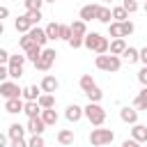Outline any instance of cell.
I'll return each instance as SVG.
<instances>
[{"label":"cell","mask_w":147,"mask_h":147,"mask_svg":"<svg viewBox=\"0 0 147 147\" xmlns=\"http://www.w3.org/2000/svg\"><path fill=\"white\" fill-rule=\"evenodd\" d=\"M85 48L87 51H94L96 55H106V53H110V41H108V37H103L99 32H87Z\"/></svg>","instance_id":"cell-1"},{"label":"cell","mask_w":147,"mask_h":147,"mask_svg":"<svg viewBox=\"0 0 147 147\" xmlns=\"http://www.w3.org/2000/svg\"><path fill=\"white\" fill-rule=\"evenodd\" d=\"M94 64H96V69H101V71L115 74V71L122 69V57H119V55H108V53H106V55H96Z\"/></svg>","instance_id":"cell-2"},{"label":"cell","mask_w":147,"mask_h":147,"mask_svg":"<svg viewBox=\"0 0 147 147\" xmlns=\"http://www.w3.org/2000/svg\"><path fill=\"white\" fill-rule=\"evenodd\" d=\"M85 117L92 126H101L106 122V110L99 106V103H87L85 106Z\"/></svg>","instance_id":"cell-3"},{"label":"cell","mask_w":147,"mask_h":147,"mask_svg":"<svg viewBox=\"0 0 147 147\" xmlns=\"http://www.w3.org/2000/svg\"><path fill=\"white\" fill-rule=\"evenodd\" d=\"M115 140V133L110 131V129H92V133H90V142L94 145V147H103V145H110Z\"/></svg>","instance_id":"cell-4"},{"label":"cell","mask_w":147,"mask_h":147,"mask_svg":"<svg viewBox=\"0 0 147 147\" xmlns=\"http://www.w3.org/2000/svg\"><path fill=\"white\" fill-rule=\"evenodd\" d=\"M0 94H2L5 99H21V96H23V90L18 87V83L5 80V83H0Z\"/></svg>","instance_id":"cell-5"},{"label":"cell","mask_w":147,"mask_h":147,"mask_svg":"<svg viewBox=\"0 0 147 147\" xmlns=\"http://www.w3.org/2000/svg\"><path fill=\"white\" fill-rule=\"evenodd\" d=\"M55 48H44V53H41V57H39V62L34 64V69H39V71H48L51 67H53V62H55Z\"/></svg>","instance_id":"cell-6"},{"label":"cell","mask_w":147,"mask_h":147,"mask_svg":"<svg viewBox=\"0 0 147 147\" xmlns=\"http://www.w3.org/2000/svg\"><path fill=\"white\" fill-rule=\"evenodd\" d=\"M5 110H7L9 115L23 113V110H25V101H23V99H5Z\"/></svg>","instance_id":"cell-7"},{"label":"cell","mask_w":147,"mask_h":147,"mask_svg":"<svg viewBox=\"0 0 147 147\" xmlns=\"http://www.w3.org/2000/svg\"><path fill=\"white\" fill-rule=\"evenodd\" d=\"M119 119L124 122V124H138V110L136 108H129V106H124L122 110H119Z\"/></svg>","instance_id":"cell-8"},{"label":"cell","mask_w":147,"mask_h":147,"mask_svg":"<svg viewBox=\"0 0 147 147\" xmlns=\"http://www.w3.org/2000/svg\"><path fill=\"white\" fill-rule=\"evenodd\" d=\"M28 131H30L32 136H44L46 122H44L41 117H32V119H28Z\"/></svg>","instance_id":"cell-9"},{"label":"cell","mask_w":147,"mask_h":147,"mask_svg":"<svg viewBox=\"0 0 147 147\" xmlns=\"http://www.w3.org/2000/svg\"><path fill=\"white\" fill-rule=\"evenodd\" d=\"M64 117H67L69 122H78L80 117H85V108H80V106L71 103V106H67V110H64Z\"/></svg>","instance_id":"cell-10"},{"label":"cell","mask_w":147,"mask_h":147,"mask_svg":"<svg viewBox=\"0 0 147 147\" xmlns=\"http://www.w3.org/2000/svg\"><path fill=\"white\" fill-rule=\"evenodd\" d=\"M28 34H30V37H32V39L41 46V48L46 46V41H51V39H48V34H46V28H39V25H37V28H32Z\"/></svg>","instance_id":"cell-11"},{"label":"cell","mask_w":147,"mask_h":147,"mask_svg":"<svg viewBox=\"0 0 147 147\" xmlns=\"http://www.w3.org/2000/svg\"><path fill=\"white\" fill-rule=\"evenodd\" d=\"M25 131H28V126H21L18 122H14V124H9V129H7V138H9V140H21V138L25 136Z\"/></svg>","instance_id":"cell-12"},{"label":"cell","mask_w":147,"mask_h":147,"mask_svg":"<svg viewBox=\"0 0 147 147\" xmlns=\"http://www.w3.org/2000/svg\"><path fill=\"white\" fill-rule=\"evenodd\" d=\"M131 138L136 142H147V124H133L131 126Z\"/></svg>","instance_id":"cell-13"},{"label":"cell","mask_w":147,"mask_h":147,"mask_svg":"<svg viewBox=\"0 0 147 147\" xmlns=\"http://www.w3.org/2000/svg\"><path fill=\"white\" fill-rule=\"evenodd\" d=\"M96 14H99V5H85V7H80V21H92V18H96Z\"/></svg>","instance_id":"cell-14"},{"label":"cell","mask_w":147,"mask_h":147,"mask_svg":"<svg viewBox=\"0 0 147 147\" xmlns=\"http://www.w3.org/2000/svg\"><path fill=\"white\" fill-rule=\"evenodd\" d=\"M14 28H16V32H21V34H28V32L32 30V23H30V18L23 14V16H18V18L14 21Z\"/></svg>","instance_id":"cell-15"},{"label":"cell","mask_w":147,"mask_h":147,"mask_svg":"<svg viewBox=\"0 0 147 147\" xmlns=\"http://www.w3.org/2000/svg\"><path fill=\"white\" fill-rule=\"evenodd\" d=\"M39 87H41V92H46V94H53V92L57 90V78H55V76H44Z\"/></svg>","instance_id":"cell-16"},{"label":"cell","mask_w":147,"mask_h":147,"mask_svg":"<svg viewBox=\"0 0 147 147\" xmlns=\"http://www.w3.org/2000/svg\"><path fill=\"white\" fill-rule=\"evenodd\" d=\"M23 113L28 115V119L41 117V106H39V101H25V110H23Z\"/></svg>","instance_id":"cell-17"},{"label":"cell","mask_w":147,"mask_h":147,"mask_svg":"<svg viewBox=\"0 0 147 147\" xmlns=\"http://www.w3.org/2000/svg\"><path fill=\"white\" fill-rule=\"evenodd\" d=\"M41 92V87H37V85H28V87H23V99L25 101H39V94Z\"/></svg>","instance_id":"cell-18"},{"label":"cell","mask_w":147,"mask_h":147,"mask_svg":"<svg viewBox=\"0 0 147 147\" xmlns=\"http://www.w3.org/2000/svg\"><path fill=\"white\" fill-rule=\"evenodd\" d=\"M133 108H136V110H147V87H142V90L136 94V99H133Z\"/></svg>","instance_id":"cell-19"},{"label":"cell","mask_w":147,"mask_h":147,"mask_svg":"<svg viewBox=\"0 0 147 147\" xmlns=\"http://www.w3.org/2000/svg\"><path fill=\"white\" fill-rule=\"evenodd\" d=\"M110 18H113V9H110V7H103V5H99L96 21H99V23H106V25H110V23H113Z\"/></svg>","instance_id":"cell-20"},{"label":"cell","mask_w":147,"mask_h":147,"mask_svg":"<svg viewBox=\"0 0 147 147\" xmlns=\"http://www.w3.org/2000/svg\"><path fill=\"white\" fill-rule=\"evenodd\" d=\"M108 37H113V39H124V28H122L119 21H113V23L108 25Z\"/></svg>","instance_id":"cell-21"},{"label":"cell","mask_w":147,"mask_h":147,"mask_svg":"<svg viewBox=\"0 0 147 147\" xmlns=\"http://www.w3.org/2000/svg\"><path fill=\"white\" fill-rule=\"evenodd\" d=\"M126 48H129V46H126L124 39H113V41H110V55H119V57H122Z\"/></svg>","instance_id":"cell-22"},{"label":"cell","mask_w":147,"mask_h":147,"mask_svg":"<svg viewBox=\"0 0 147 147\" xmlns=\"http://www.w3.org/2000/svg\"><path fill=\"white\" fill-rule=\"evenodd\" d=\"M129 64H136V62H140V51L138 48H133V46H129L126 51H124V55H122Z\"/></svg>","instance_id":"cell-23"},{"label":"cell","mask_w":147,"mask_h":147,"mask_svg":"<svg viewBox=\"0 0 147 147\" xmlns=\"http://www.w3.org/2000/svg\"><path fill=\"white\" fill-rule=\"evenodd\" d=\"M57 142L64 145V147L71 145V142H74V131H71V129H62V131H57Z\"/></svg>","instance_id":"cell-24"},{"label":"cell","mask_w":147,"mask_h":147,"mask_svg":"<svg viewBox=\"0 0 147 147\" xmlns=\"http://www.w3.org/2000/svg\"><path fill=\"white\" fill-rule=\"evenodd\" d=\"M18 46H21V48H23V51L28 53V51H32V48H37L39 44H37V41H34V39L30 37V34H23V37L18 39Z\"/></svg>","instance_id":"cell-25"},{"label":"cell","mask_w":147,"mask_h":147,"mask_svg":"<svg viewBox=\"0 0 147 147\" xmlns=\"http://www.w3.org/2000/svg\"><path fill=\"white\" fill-rule=\"evenodd\" d=\"M78 85H80V90H83V92H90L96 83H94L92 74H83V76H80V80H78Z\"/></svg>","instance_id":"cell-26"},{"label":"cell","mask_w":147,"mask_h":147,"mask_svg":"<svg viewBox=\"0 0 147 147\" xmlns=\"http://www.w3.org/2000/svg\"><path fill=\"white\" fill-rule=\"evenodd\" d=\"M41 119L46 122V126H55V124H57V113H55L53 108H48V110H41Z\"/></svg>","instance_id":"cell-27"},{"label":"cell","mask_w":147,"mask_h":147,"mask_svg":"<svg viewBox=\"0 0 147 147\" xmlns=\"http://www.w3.org/2000/svg\"><path fill=\"white\" fill-rule=\"evenodd\" d=\"M71 30H74L76 37H87V25H85V21H80V18L71 23Z\"/></svg>","instance_id":"cell-28"},{"label":"cell","mask_w":147,"mask_h":147,"mask_svg":"<svg viewBox=\"0 0 147 147\" xmlns=\"http://www.w3.org/2000/svg\"><path fill=\"white\" fill-rule=\"evenodd\" d=\"M46 34H48L51 41H57V39H60V23H55V21L48 23V25H46Z\"/></svg>","instance_id":"cell-29"},{"label":"cell","mask_w":147,"mask_h":147,"mask_svg":"<svg viewBox=\"0 0 147 147\" xmlns=\"http://www.w3.org/2000/svg\"><path fill=\"white\" fill-rule=\"evenodd\" d=\"M85 96L90 99V103H99V101L103 99V92H101V87H96V85H94L90 92H85Z\"/></svg>","instance_id":"cell-30"},{"label":"cell","mask_w":147,"mask_h":147,"mask_svg":"<svg viewBox=\"0 0 147 147\" xmlns=\"http://www.w3.org/2000/svg\"><path fill=\"white\" fill-rule=\"evenodd\" d=\"M39 106H41V110L55 108V96H53V94H41V96H39Z\"/></svg>","instance_id":"cell-31"},{"label":"cell","mask_w":147,"mask_h":147,"mask_svg":"<svg viewBox=\"0 0 147 147\" xmlns=\"http://www.w3.org/2000/svg\"><path fill=\"white\" fill-rule=\"evenodd\" d=\"M113 21H119V23H122V21H129V11H126L122 5H119V7H113Z\"/></svg>","instance_id":"cell-32"},{"label":"cell","mask_w":147,"mask_h":147,"mask_svg":"<svg viewBox=\"0 0 147 147\" xmlns=\"http://www.w3.org/2000/svg\"><path fill=\"white\" fill-rule=\"evenodd\" d=\"M25 16L30 18V23H32V28H37V23L41 21V9H34V11H25Z\"/></svg>","instance_id":"cell-33"},{"label":"cell","mask_w":147,"mask_h":147,"mask_svg":"<svg viewBox=\"0 0 147 147\" xmlns=\"http://www.w3.org/2000/svg\"><path fill=\"white\" fill-rule=\"evenodd\" d=\"M74 37V30H71V25H60V39H64L67 44H69V39Z\"/></svg>","instance_id":"cell-34"},{"label":"cell","mask_w":147,"mask_h":147,"mask_svg":"<svg viewBox=\"0 0 147 147\" xmlns=\"http://www.w3.org/2000/svg\"><path fill=\"white\" fill-rule=\"evenodd\" d=\"M23 5H25V9H28V11H34V9H41L44 0H23Z\"/></svg>","instance_id":"cell-35"},{"label":"cell","mask_w":147,"mask_h":147,"mask_svg":"<svg viewBox=\"0 0 147 147\" xmlns=\"http://www.w3.org/2000/svg\"><path fill=\"white\" fill-rule=\"evenodd\" d=\"M28 147H46V142H44V136H32V138L28 140Z\"/></svg>","instance_id":"cell-36"},{"label":"cell","mask_w":147,"mask_h":147,"mask_svg":"<svg viewBox=\"0 0 147 147\" xmlns=\"http://www.w3.org/2000/svg\"><path fill=\"white\" fill-rule=\"evenodd\" d=\"M25 55H11V60H9V67H23L25 64Z\"/></svg>","instance_id":"cell-37"},{"label":"cell","mask_w":147,"mask_h":147,"mask_svg":"<svg viewBox=\"0 0 147 147\" xmlns=\"http://www.w3.org/2000/svg\"><path fill=\"white\" fill-rule=\"evenodd\" d=\"M122 7H124L129 14H133V11H138V0H124Z\"/></svg>","instance_id":"cell-38"},{"label":"cell","mask_w":147,"mask_h":147,"mask_svg":"<svg viewBox=\"0 0 147 147\" xmlns=\"http://www.w3.org/2000/svg\"><path fill=\"white\" fill-rule=\"evenodd\" d=\"M69 46H71V48H80V46H85V37H76V34H74V37L69 39Z\"/></svg>","instance_id":"cell-39"},{"label":"cell","mask_w":147,"mask_h":147,"mask_svg":"<svg viewBox=\"0 0 147 147\" xmlns=\"http://www.w3.org/2000/svg\"><path fill=\"white\" fill-rule=\"evenodd\" d=\"M23 76V67H9V78H21Z\"/></svg>","instance_id":"cell-40"},{"label":"cell","mask_w":147,"mask_h":147,"mask_svg":"<svg viewBox=\"0 0 147 147\" xmlns=\"http://www.w3.org/2000/svg\"><path fill=\"white\" fill-rule=\"evenodd\" d=\"M122 28H124V37H129V34L136 30V25H133L131 21H122Z\"/></svg>","instance_id":"cell-41"},{"label":"cell","mask_w":147,"mask_h":147,"mask_svg":"<svg viewBox=\"0 0 147 147\" xmlns=\"http://www.w3.org/2000/svg\"><path fill=\"white\" fill-rule=\"evenodd\" d=\"M138 80H140L142 87H147V67H142V69L138 71Z\"/></svg>","instance_id":"cell-42"},{"label":"cell","mask_w":147,"mask_h":147,"mask_svg":"<svg viewBox=\"0 0 147 147\" xmlns=\"http://www.w3.org/2000/svg\"><path fill=\"white\" fill-rule=\"evenodd\" d=\"M9 60H11L9 51H7V48H0V62H2V64H9Z\"/></svg>","instance_id":"cell-43"},{"label":"cell","mask_w":147,"mask_h":147,"mask_svg":"<svg viewBox=\"0 0 147 147\" xmlns=\"http://www.w3.org/2000/svg\"><path fill=\"white\" fill-rule=\"evenodd\" d=\"M7 78H9V64H2V67H0V80L5 83Z\"/></svg>","instance_id":"cell-44"},{"label":"cell","mask_w":147,"mask_h":147,"mask_svg":"<svg viewBox=\"0 0 147 147\" xmlns=\"http://www.w3.org/2000/svg\"><path fill=\"white\" fill-rule=\"evenodd\" d=\"M140 62L147 67V46H145V48H140Z\"/></svg>","instance_id":"cell-45"},{"label":"cell","mask_w":147,"mask_h":147,"mask_svg":"<svg viewBox=\"0 0 147 147\" xmlns=\"http://www.w3.org/2000/svg\"><path fill=\"white\" fill-rule=\"evenodd\" d=\"M122 147H140V142H136V140L131 138V140H124V142H122Z\"/></svg>","instance_id":"cell-46"},{"label":"cell","mask_w":147,"mask_h":147,"mask_svg":"<svg viewBox=\"0 0 147 147\" xmlns=\"http://www.w3.org/2000/svg\"><path fill=\"white\" fill-rule=\"evenodd\" d=\"M11 147H28V142L21 138V140H11Z\"/></svg>","instance_id":"cell-47"},{"label":"cell","mask_w":147,"mask_h":147,"mask_svg":"<svg viewBox=\"0 0 147 147\" xmlns=\"http://www.w3.org/2000/svg\"><path fill=\"white\" fill-rule=\"evenodd\" d=\"M9 16V9L7 7H0V18H7Z\"/></svg>","instance_id":"cell-48"},{"label":"cell","mask_w":147,"mask_h":147,"mask_svg":"<svg viewBox=\"0 0 147 147\" xmlns=\"http://www.w3.org/2000/svg\"><path fill=\"white\" fill-rule=\"evenodd\" d=\"M145 14H147V2H145Z\"/></svg>","instance_id":"cell-49"},{"label":"cell","mask_w":147,"mask_h":147,"mask_svg":"<svg viewBox=\"0 0 147 147\" xmlns=\"http://www.w3.org/2000/svg\"><path fill=\"white\" fill-rule=\"evenodd\" d=\"M101 2H113V0H101Z\"/></svg>","instance_id":"cell-50"},{"label":"cell","mask_w":147,"mask_h":147,"mask_svg":"<svg viewBox=\"0 0 147 147\" xmlns=\"http://www.w3.org/2000/svg\"><path fill=\"white\" fill-rule=\"evenodd\" d=\"M44 2H53V0H44Z\"/></svg>","instance_id":"cell-51"},{"label":"cell","mask_w":147,"mask_h":147,"mask_svg":"<svg viewBox=\"0 0 147 147\" xmlns=\"http://www.w3.org/2000/svg\"><path fill=\"white\" fill-rule=\"evenodd\" d=\"M145 2H147V0H145Z\"/></svg>","instance_id":"cell-52"}]
</instances>
